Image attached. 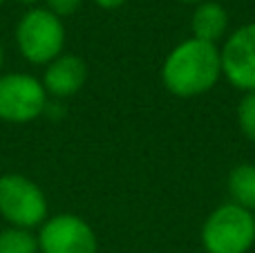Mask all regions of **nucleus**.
<instances>
[{"instance_id":"nucleus-1","label":"nucleus","mask_w":255,"mask_h":253,"mask_svg":"<svg viewBox=\"0 0 255 253\" xmlns=\"http://www.w3.org/2000/svg\"><path fill=\"white\" fill-rule=\"evenodd\" d=\"M222 76V54L217 45L188 38L166 56L161 83L179 99H193L215 88Z\"/></svg>"},{"instance_id":"nucleus-2","label":"nucleus","mask_w":255,"mask_h":253,"mask_svg":"<svg viewBox=\"0 0 255 253\" xmlns=\"http://www.w3.org/2000/svg\"><path fill=\"white\" fill-rule=\"evenodd\" d=\"M16 43L20 54L34 65H47L63 54L65 27L47 7H34L18 20Z\"/></svg>"},{"instance_id":"nucleus-3","label":"nucleus","mask_w":255,"mask_h":253,"mask_svg":"<svg viewBox=\"0 0 255 253\" xmlns=\"http://www.w3.org/2000/svg\"><path fill=\"white\" fill-rule=\"evenodd\" d=\"M202 245L208 253H247L255 245V213L233 204H222L202 227Z\"/></svg>"},{"instance_id":"nucleus-4","label":"nucleus","mask_w":255,"mask_h":253,"mask_svg":"<svg viewBox=\"0 0 255 253\" xmlns=\"http://www.w3.org/2000/svg\"><path fill=\"white\" fill-rule=\"evenodd\" d=\"M0 215L11 227H38L47 218L45 193L25 175H2L0 177Z\"/></svg>"},{"instance_id":"nucleus-5","label":"nucleus","mask_w":255,"mask_h":253,"mask_svg":"<svg viewBox=\"0 0 255 253\" xmlns=\"http://www.w3.org/2000/svg\"><path fill=\"white\" fill-rule=\"evenodd\" d=\"M47 108L43 83L29 74H0V119L7 124H27Z\"/></svg>"},{"instance_id":"nucleus-6","label":"nucleus","mask_w":255,"mask_h":253,"mask_svg":"<svg viewBox=\"0 0 255 253\" xmlns=\"http://www.w3.org/2000/svg\"><path fill=\"white\" fill-rule=\"evenodd\" d=\"M40 253H97L99 242L92 227L74 213L45 220L38 236Z\"/></svg>"},{"instance_id":"nucleus-7","label":"nucleus","mask_w":255,"mask_h":253,"mask_svg":"<svg viewBox=\"0 0 255 253\" xmlns=\"http://www.w3.org/2000/svg\"><path fill=\"white\" fill-rule=\"evenodd\" d=\"M222 74L233 88L255 92V22H247L224 40Z\"/></svg>"},{"instance_id":"nucleus-8","label":"nucleus","mask_w":255,"mask_h":253,"mask_svg":"<svg viewBox=\"0 0 255 253\" xmlns=\"http://www.w3.org/2000/svg\"><path fill=\"white\" fill-rule=\"evenodd\" d=\"M88 81V65L76 54H61L52 63H47V70L43 76V88L47 94L58 99L74 97Z\"/></svg>"},{"instance_id":"nucleus-9","label":"nucleus","mask_w":255,"mask_h":253,"mask_svg":"<svg viewBox=\"0 0 255 253\" xmlns=\"http://www.w3.org/2000/svg\"><path fill=\"white\" fill-rule=\"evenodd\" d=\"M190 29H193V38L217 45L229 29V13L220 2L204 0L195 7L193 18H190Z\"/></svg>"},{"instance_id":"nucleus-10","label":"nucleus","mask_w":255,"mask_h":253,"mask_svg":"<svg viewBox=\"0 0 255 253\" xmlns=\"http://www.w3.org/2000/svg\"><path fill=\"white\" fill-rule=\"evenodd\" d=\"M229 195L233 204L255 211V166L240 164L229 173Z\"/></svg>"},{"instance_id":"nucleus-11","label":"nucleus","mask_w":255,"mask_h":253,"mask_svg":"<svg viewBox=\"0 0 255 253\" xmlns=\"http://www.w3.org/2000/svg\"><path fill=\"white\" fill-rule=\"evenodd\" d=\"M0 253H38V238L29 229L9 227L0 231Z\"/></svg>"},{"instance_id":"nucleus-12","label":"nucleus","mask_w":255,"mask_h":253,"mask_svg":"<svg viewBox=\"0 0 255 253\" xmlns=\"http://www.w3.org/2000/svg\"><path fill=\"white\" fill-rule=\"evenodd\" d=\"M238 124L247 139L255 141V92H247L238 106Z\"/></svg>"},{"instance_id":"nucleus-13","label":"nucleus","mask_w":255,"mask_h":253,"mask_svg":"<svg viewBox=\"0 0 255 253\" xmlns=\"http://www.w3.org/2000/svg\"><path fill=\"white\" fill-rule=\"evenodd\" d=\"M45 4H47V9L52 13L63 18V16H72L83 4V0H45Z\"/></svg>"},{"instance_id":"nucleus-14","label":"nucleus","mask_w":255,"mask_h":253,"mask_svg":"<svg viewBox=\"0 0 255 253\" xmlns=\"http://www.w3.org/2000/svg\"><path fill=\"white\" fill-rule=\"evenodd\" d=\"M94 2L101 9H119V7H124L128 0H94Z\"/></svg>"},{"instance_id":"nucleus-15","label":"nucleus","mask_w":255,"mask_h":253,"mask_svg":"<svg viewBox=\"0 0 255 253\" xmlns=\"http://www.w3.org/2000/svg\"><path fill=\"white\" fill-rule=\"evenodd\" d=\"M177 2H181V4H195V7H197V4L204 2V0H177Z\"/></svg>"},{"instance_id":"nucleus-16","label":"nucleus","mask_w":255,"mask_h":253,"mask_svg":"<svg viewBox=\"0 0 255 253\" xmlns=\"http://www.w3.org/2000/svg\"><path fill=\"white\" fill-rule=\"evenodd\" d=\"M18 2H22V4H34V2H38V0H18Z\"/></svg>"},{"instance_id":"nucleus-17","label":"nucleus","mask_w":255,"mask_h":253,"mask_svg":"<svg viewBox=\"0 0 255 253\" xmlns=\"http://www.w3.org/2000/svg\"><path fill=\"white\" fill-rule=\"evenodd\" d=\"M0 67H2V45H0Z\"/></svg>"},{"instance_id":"nucleus-18","label":"nucleus","mask_w":255,"mask_h":253,"mask_svg":"<svg viewBox=\"0 0 255 253\" xmlns=\"http://www.w3.org/2000/svg\"><path fill=\"white\" fill-rule=\"evenodd\" d=\"M2 2H4V0H0V4H2Z\"/></svg>"}]
</instances>
